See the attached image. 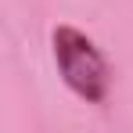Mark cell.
I'll return each mask as SVG.
<instances>
[{"label":"cell","mask_w":133,"mask_h":133,"mask_svg":"<svg viewBox=\"0 0 133 133\" xmlns=\"http://www.w3.org/2000/svg\"><path fill=\"white\" fill-rule=\"evenodd\" d=\"M50 43H54V65L61 72L65 87L87 104H104L111 90V68L101 47L72 25H58Z\"/></svg>","instance_id":"cell-1"}]
</instances>
